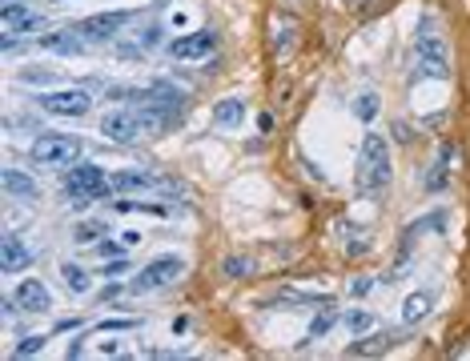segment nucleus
<instances>
[{"instance_id": "obj_20", "label": "nucleus", "mask_w": 470, "mask_h": 361, "mask_svg": "<svg viewBox=\"0 0 470 361\" xmlns=\"http://www.w3.org/2000/svg\"><path fill=\"white\" fill-rule=\"evenodd\" d=\"M101 233H105V221H81V225L73 229V237H77V245H93Z\"/></svg>"}, {"instance_id": "obj_12", "label": "nucleus", "mask_w": 470, "mask_h": 361, "mask_svg": "<svg viewBox=\"0 0 470 361\" xmlns=\"http://www.w3.org/2000/svg\"><path fill=\"white\" fill-rule=\"evenodd\" d=\"M17 305L20 309H29V313H45L49 309V289L41 285V281H20L17 285Z\"/></svg>"}, {"instance_id": "obj_24", "label": "nucleus", "mask_w": 470, "mask_h": 361, "mask_svg": "<svg viewBox=\"0 0 470 361\" xmlns=\"http://www.w3.org/2000/svg\"><path fill=\"white\" fill-rule=\"evenodd\" d=\"M137 325H141V317H113V321H101V333H113V329H117V333H125V329H137Z\"/></svg>"}, {"instance_id": "obj_19", "label": "nucleus", "mask_w": 470, "mask_h": 361, "mask_svg": "<svg viewBox=\"0 0 470 361\" xmlns=\"http://www.w3.org/2000/svg\"><path fill=\"white\" fill-rule=\"evenodd\" d=\"M346 329H350V337H358V333H370V329H374V313H366V309L346 313Z\"/></svg>"}, {"instance_id": "obj_3", "label": "nucleus", "mask_w": 470, "mask_h": 361, "mask_svg": "<svg viewBox=\"0 0 470 361\" xmlns=\"http://www.w3.org/2000/svg\"><path fill=\"white\" fill-rule=\"evenodd\" d=\"M181 273H185V261H181V257H157V261H149L145 269L129 281V293H153V289H165V285L181 281Z\"/></svg>"}, {"instance_id": "obj_7", "label": "nucleus", "mask_w": 470, "mask_h": 361, "mask_svg": "<svg viewBox=\"0 0 470 361\" xmlns=\"http://www.w3.org/2000/svg\"><path fill=\"white\" fill-rule=\"evenodd\" d=\"M125 24H129V13H101V17L81 20L77 33H81L85 40H109V36H117Z\"/></svg>"}, {"instance_id": "obj_5", "label": "nucleus", "mask_w": 470, "mask_h": 361, "mask_svg": "<svg viewBox=\"0 0 470 361\" xmlns=\"http://www.w3.org/2000/svg\"><path fill=\"white\" fill-rule=\"evenodd\" d=\"M414 68H418V77H430V81L450 77V65H446V45H442V40H434V36H422L418 52H414Z\"/></svg>"}, {"instance_id": "obj_13", "label": "nucleus", "mask_w": 470, "mask_h": 361, "mask_svg": "<svg viewBox=\"0 0 470 361\" xmlns=\"http://www.w3.org/2000/svg\"><path fill=\"white\" fill-rule=\"evenodd\" d=\"M242 121H245V105L237 97L217 100V109H213V125H217V129H237Z\"/></svg>"}, {"instance_id": "obj_1", "label": "nucleus", "mask_w": 470, "mask_h": 361, "mask_svg": "<svg viewBox=\"0 0 470 361\" xmlns=\"http://www.w3.org/2000/svg\"><path fill=\"white\" fill-rule=\"evenodd\" d=\"M386 180H390V148L378 132H370L362 141V153H358V189L362 193H374Z\"/></svg>"}, {"instance_id": "obj_14", "label": "nucleus", "mask_w": 470, "mask_h": 361, "mask_svg": "<svg viewBox=\"0 0 470 361\" xmlns=\"http://www.w3.org/2000/svg\"><path fill=\"white\" fill-rule=\"evenodd\" d=\"M41 49H49V52H61V56H77L81 49V33H49V36H41Z\"/></svg>"}, {"instance_id": "obj_4", "label": "nucleus", "mask_w": 470, "mask_h": 361, "mask_svg": "<svg viewBox=\"0 0 470 361\" xmlns=\"http://www.w3.org/2000/svg\"><path fill=\"white\" fill-rule=\"evenodd\" d=\"M81 157V141L77 137H65V132H45L33 145V161L49 164V169H61V164H73Z\"/></svg>"}, {"instance_id": "obj_11", "label": "nucleus", "mask_w": 470, "mask_h": 361, "mask_svg": "<svg viewBox=\"0 0 470 361\" xmlns=\"http://www.w3.org/2000/svg\"><path fill=\"white\" fill-rule=\"evenodd\" d=\"M29 261H33V249L24 245L20 237L8 233V237H4V245H0V269H4V273H17V269H24Z\"/></svg>"}, {"instance_id": "obj_15", "label": "nucleus", "mask_w": 470, "mask_h": 361, "mask_svg": "<svg viewBox=\"0 0 470 361\" xmlns=\"http://www.w3.org/2000/svg\"><path fill=\"white\" fill-rule=\"evenodd\" d=\"M113 189L121 193V197H133V193H145V189H153L157 180L153 177H145V173H113Z\"/></svg>"}, {"instance_id": "obj_27", "label": "nucleus", "mask_w": 470, "mask_h": 361, "mask_svg": "<svg viewBox=\"0 0 470 361\" xmlns=\"http://www.w3.org/2000/svg\"><path fill=\"white\" fill-rule=\"evenodd\" d=\"M41 345H45V337H29V341H20L17 345V358H29V353H36Z\"/></svg>"}, {"instance_id": "obj_22", "label": "nucleus", "mask_w": 470, "mask_h": 361, "mask_svg": "<svg viewBox=\"0 0 470 361\" xmlns=\"http://www.w3.org/2000/svg\"><path fill=\"white\" fill-rule=\"evenodd\" d=\"M354 113H358V121H374V113H378V97H374V93H362V97L354 100Z\"/></svg>"}, {"instance_id": "obj_16", "label": "nucleus", "mask_w": 470, "mask_h": 361, "mask_svg": "<svg viewBox=\"0 0 470 361\" xmlns=\"http://www.w3.org/2000/svg\"><path fill=\"white\" fill-rule=\"evenodd\" d=\"M4 189H8L13 197H29V201L36 197V180L29 177V173H20V169H8V173H4Z\"/></svg>"}, {"instance_id": "obj_23", "label": "nucleus", "mask_w": 470, "mask_h": 361, "mask_svg": "<svg viewBox=\"0 0 470 361\" xmlns=\"http://www.w3.org/2000/svg\"><path fill=\"white\" fill-rule=\"evenodd\" d=\"M386 345H390V337H370V341H354V345H350V353L366 358V353H382Z\"/></svg>"}, {"instance_id": "obj_18", "label": "nucleus", "mask_w": 470, "mask_h": 361, "mask_svg": "<svg viewBox=\"0 0 470 361\" xmlns=\"http://www.w3.org/2000/svg\"><path fill=\"white\" fill-rule=\"evenodd\" d=\"M442 225H446V213H430V217H422L418 225H410V229L402 233V241L410 245V241H414V237H422L426 229H442Z\"/></svg>"}, {"instance_id": "obj_17", "label": "nucleus", "mask_w": 470, "mask_h": 361, "mask_svg": "<svg viewBox=\"0 0 470 361\" xmlns=\"http://www.w3.org/2000/svg\"><path fill=\"white\" fill-rule=\"evenodd\" d=\"M426 313H430V293H410V297H406V309H402V317L410 321V325H414V321H422Z\"/></svg>"}, {"instance_id": "obj_2", "label": "nucleus", "mask_w": 470, "mask_h": 361, "mask_svg": "<svg viewBox=\"0 0 470 361\" xmlns=\"http://www.w3.org/2000/svg\"><path fill=\"white\" fill-rule=\"evenodd\" d=\"M65 193L73 201H101L113 193V180L101 173L97 164H77V169H68L65 173Z\"/></svg>"}, {"instance_id": "obj_28", "label": "nucleus", "mask_w": 470, "mask_h": 361, "mask_svg": "<svg viewBox=\"0 0 470 361\" xmlns=\"http://www.w3.org/2000/svg\"><path fill=\"white\" fill-rule=\"evenodd\" d=\"M121 273H129V257H121V261H109V269H105V277H121Z\"/></svg>"}, {"instance_id": "obj_9", "label": "nucleus", "mask_w": 470, "mask_h": 361, "mask_svg": "<svg viewBox=\"0 0 470 361\" xmlns=\"http://www.w3.org/2000/svg\"><path fill=\"white\" fill-rule=\"evenodd\" d=\"M217 49V36L213 33H193V36H177L173 45H169V52L177 56V61H201V56H210V52Z\"/></svg>"}, {"instance_id": "obj_25", "label": "nucleus", "mask_w": 470, "mask_h": 361, "mask_svg": "<svg viewBox=\"0 0 470 361\" xmlns=\"http://www.w3.org/2000/svg\"><path fill=\"white\" fill-rule=\"evenodd\" d=\"M334 325V313L325 309L322 317H314V325H309V337H325V329Z\"/></svg>"}, {"instance_id": "obj_10", "label": "nucleus", "mask_w": 470, "mask_h": 361, "mask_svg": "<svg viewBox=\"0 0 470 361\" xmlns=\"http://www.w3.org/2000/svg\"><path fill=\"white\" fill-rule=\"evenodd\" d=\"M41 24H45V17H36L29 4L4 0V33H36Z\"/></svg>"}, {"instance_id": "obj_26", "label": "nucleus", "mask_w": 470, "mask_h": 361, "mask_svg": "<svg viewBox=\"0 0 470 361\" xmlns=\"http://www.w3.org/2000/svg\"><path fill=\"white\" fill-rule=\"evenodd\" d=\"M245 269H249V261H245V257H229V261H226L229 277H245Z\"/></svg>"}, {"instance_id": "obj_8", "label": "nucleus", "mask_w": 470, "mask_h": 361, "mask_svg": "<svg viewBox=\"0 0 470 361\" xmlns=\"http://www.w3.org/2000/svg\"><path fill=\"white\" fill-rule=\"evenodd\" d=\"M101 132H105L109 141H117V145H133V141L141 137V121H137V113H105Z\"/></svg>"}, {"instance_id": "obj_21", "label": "nucleus", "mask_w": 470, "mask_h": 361, "mask_svg": "<svg viewBox=\"0 0 470 361\" xmlns=\"http://www.w3.org/2000/svg\"><path fill=\"white\" fill-rule=\"evenodd\" d=\"M61 273H65L68 289H77V293H85V289H89V285H93V281H89V273H85L81 265H65V269H61Z\"/></svg>"}, {"instance_id": "obj_6", "label": "nucleus", "mask_w": 470, "mask_h": 361, "mask_svg": "<svg viewBox=\"0 0 470 361\" xmlns=\"http://www.w3.org/2000/svg\"><path fill=\"white\" fill-rule=\"evenodd\" d=\"M41 109L57 116H85L93 109V97L85 89H61V93H45L41 97Z\"/></svg>"}]
</instances>
